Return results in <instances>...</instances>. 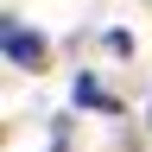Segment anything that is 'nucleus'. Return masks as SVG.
<instances>
[{
  "mask_svg": "<svg viewBox=\"0 0 152 152\" xmlns=\"http://www.w3.org/2000/svg\"><path fill=\"white\" fill-rule=\"evenodd\" d=\"M0 45H7V64H13V70H45V38H38V32H26L19 19H7Z\"/></svg>",
  "mask_w": 152,
  "mask_h": 152,
  "instance_id": "obj_1",
  "label": "nucleus"
}]
</instances>
